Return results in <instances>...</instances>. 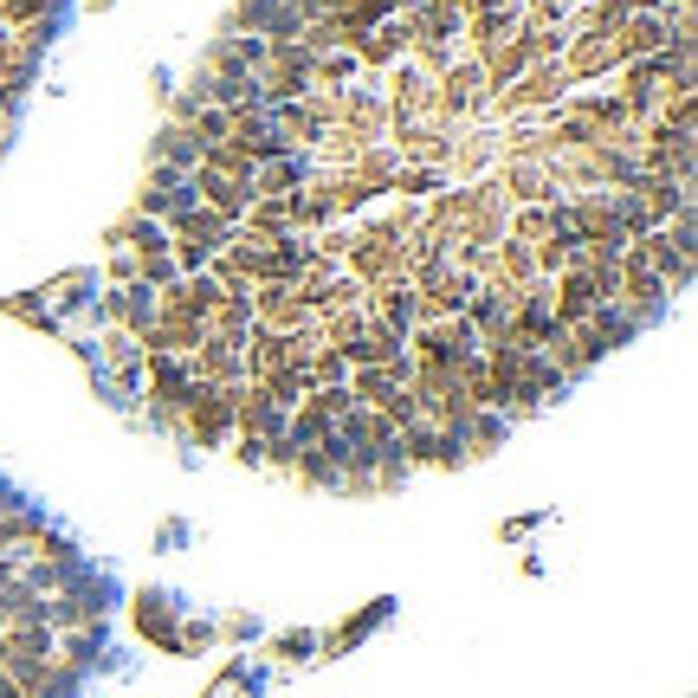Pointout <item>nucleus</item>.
<instances>
[{"label":"nucleus","mask_w":698,"mask_h":698,"mask_svg":"<svg viewBox=\"0 0 698 698\" xmlns=\"http://www.w3.org/2000/svg\"><path fill=\"white\" fill-rule=\"evenodd\" d=\"M0 698H20V686H13V680H7V673H0Z\"/></svg>","instance_id":"1"}]
</instances>
